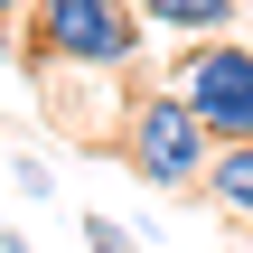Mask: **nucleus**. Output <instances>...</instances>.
Listing matches in <instances>:
<instances>
[{
	"label": "nucleus",
	"mask_w": 253,
	"mask_h": 253,
	"mask_svg": "<svg viewBox=\"0 0 253 253\" xmlns=\"http://www.w3.org/2000/svg\"><path fill=\"white\" fill-rule=\"evenodd\" d=\"M141 0H28V75L75 66V75H131L141 66Z\"/></svg>",
	"instance_id": "nucleus-1"
},
{
	"label": "nucleus",
	"mask_w": 253,
	"mask_h": 253,
	"mask_svg": "<svg viewBox=\"0 0 253 253\" xmlns=\"http://www.w3.org/2000/svg\"><path fill=\"white\" fill-rule=\"evenodd\" d=\"M122 160H131V178H150V188H197L207 160H216V131H207L197 103L169 84V94H141V103L122 113Z\"/></svg>",
	"instance_id": "nucleus-2"
},
{
	"label": "nucleus",
	"mask_w": 253,
	"mask_h": 253,
	"mask_svg": "<svg viewBox=\"0 0 253 253\" xmlns=\"http://www.w3.org/2000/svg\"><path fill=\"white\" fill-rule=\"evenodd\" d=\"M178 94L197 103V122L216 141H253V47H235V38H188Z\"/></svg>",
	"instance_id": "nucleus-3"
},
{
	"label": "nucleus",
	"mask_w": 253,
	"mask_h": 253,
	"mask_svg": "<svg viewBox=\"0 0 253 253\" xmlns=\"http://www.w3.org/2000/svg\"><path fill=\"white\" fill-rule=\"evenodd\" d=\"M207 207L216 216H235V225H253V141H216V160H207Z\"/></svg>",
	"instance_id": "nucleus-4"
},
{
	"label": "nucleus",
	"mask_w": 253,
	"mask_h": 253,
	"mask_svg": "<svg viewBox=\"0 0 253 253\" xmlns=\"http://www.w3.org/2000/svg\"><path fill=\"white\" fill-rule=\"evenodd\" d=\"M141 19L150 28H178V38H225L235 0H141Z\"/></svg>",
	"instance_id": "nucleus-5"
},
{
	"label": "nucleus",
	"mask_w": 253,
	"mask_h": 253,
	"mask_svg": "<svg viewBox=\"0 0 253 253\" xmlns=\"http://www.w3.org/2000/svg\"><path fill=\"white\" fill-rule=\"evenodd\" d=\"M84 253H131V235H122L113 216H84Z\"/></svg>",
	"instance_id": "nucleus-6"
},
{
	"label": "nucleus",
	"mask_w": 253,
	"mask_h": 253,
	"mask_svg": "<svg viewBox=\"0 0 253 253\" xmlns=\"http://www.w3.org/2000/svg\"><path fill=\"white\" fill-rule=\"evenodd\" d=\"M9 178H19V197H47V160H28V150H19V160H9Z\"/></svg>",
	"instance_id": "nucleus-7"
},
{
	"label": "nucleus",
	"mask_w": 253,
	"mask_h": 253,
	"mask_svg": "<svg viewBox=\"0 0 253 253\" xmlns=\"http://www.w3.org/2000/svg\"><path fill=\"white\" fill-rule=\"evenodd\" d=\"M19 9H28V0H0V38H9V19H19Z\"/></svg>",
	"instance_id": "nucleus-8"
},
{
	"label": "nucleus",
	"mask_w": 253,
	"mask_h": 253,
	"mask_svg": "<svg viewBox=\"0 0 253 253\" xmlns=\"http://www.w3.org/2000/svg\"><path fill=\"white\" fill-rule=\"evenodd\" d=\"M0 244H9V225H0Z\"/></svg>",
	"instance_id": "nucleus-9"
}]
</instances>
